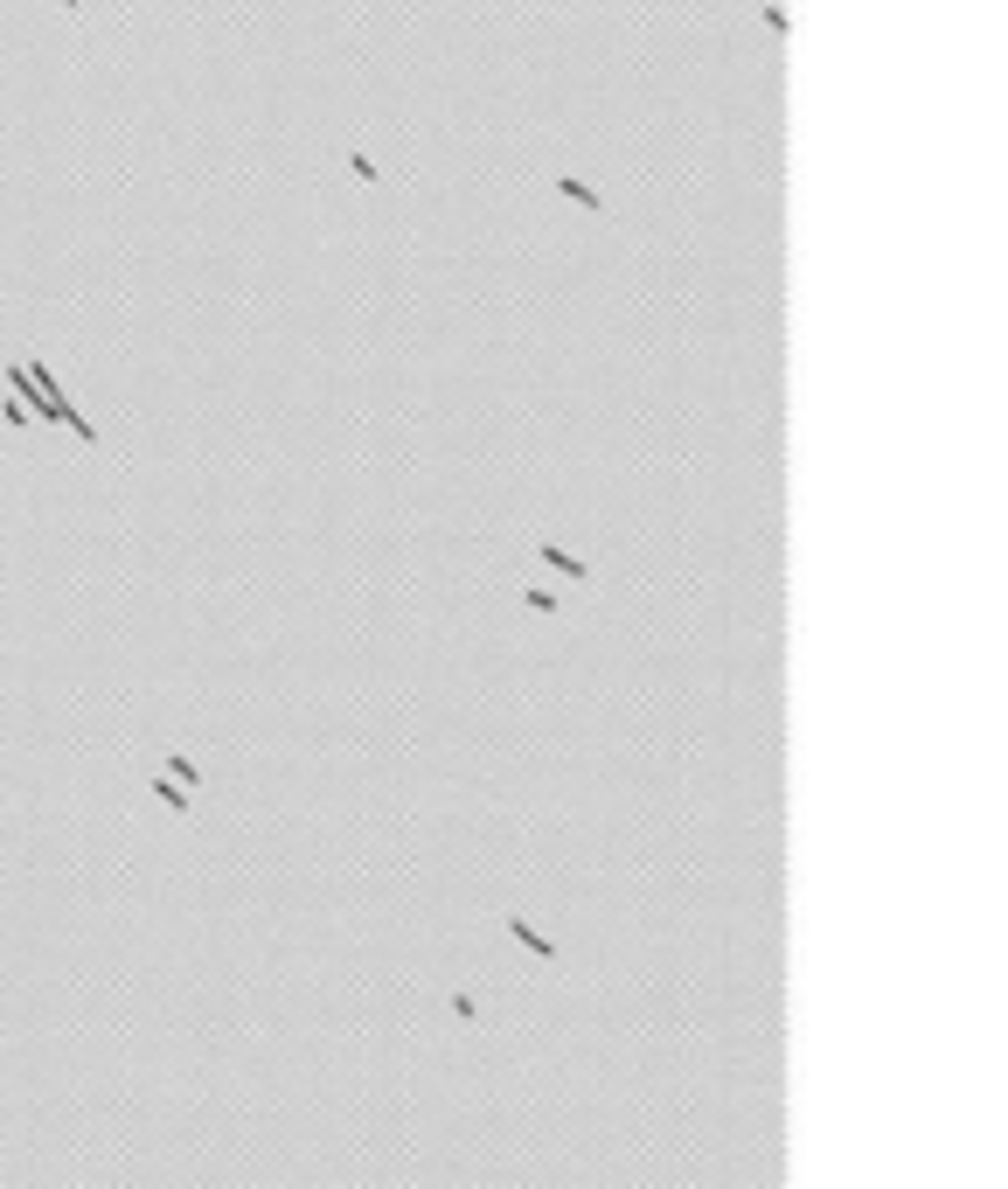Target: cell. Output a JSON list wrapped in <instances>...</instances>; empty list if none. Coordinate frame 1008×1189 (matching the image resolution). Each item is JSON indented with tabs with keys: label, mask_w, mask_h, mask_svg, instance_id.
Masks as SVG:
<instances>
[{
	"label": "cell",
	"mask_w": 1008,
	"mask_h": 1189,
	"mask_svg": "<svg viewBox=\"0 0 1008 1189\" xmlns=\"http://www.w3.org/2000/svg\"><path fill=\"white\" fill-rule=\"evenodd\" d=\"M154 793H161V800H168L175 814H188V807H195V800H188V786L175 779V772H154Z\"/></svg>",
	"instance_id": "cell-1"
},
{
	"label": "cell",
	"mask_w": 1008,
	"mask_h": 1189,
	"mask_svg": "<svg viewBox=\"0 0 1008 1189\" xmlns=\"http://www.w3.org/2000/svg\"><path fill=\"white\" fill-rule=\"evenodd\" d=\"M543 563L563 570V577H591V563H584V556H570V549H556V543H543Z\"/></svg>",
	"instance_id": "cell-2"
},
{
	"label": "cell",
	"mask_w": 1008,
	"mask_h": 1189,
	"mask_svg": "<svg viewBox=\"0 0 1008 1189\" xmlns=\"http://www.w3.org/2000/svg\"><path fill=\"white\" fill-rule=\"evenodd\" d=\"M508 932H515V939H522V946H529L536 960H556V946H550V939H543V932H536V925H522V918H508Z\"/></svg>",
	"instance_id": "cell-3"
},
{
	"label": "cell",
	"mask_w": 1008,
	"mask_h": 1189,
	"mask_svg": "<svg viewBox=\"0 0 1008 1189\" xmlns=\"http://www.w3.org/2000/svg\"><path fill=\"white\" fill-rule=\"evenodd\" d=\"M556 195H570L577 209H605V202H598V188H584L577 175H556Z\"/></svg>",
	"instance_id": "cell-4"
},
{
	"label": "cell",
	"mask_w": 1008,
	"mask_h": 1189,
	"mask_svg": "<svg viewBox=\"0 0 1008 1189\" xmlns=\"http://www.w3.org/2000/svg\"><path fill=\"white\" fill-rule=\"evenodd\" d=\"M348 168H355V182H368V188L382 182V175H375V161H368V154H348Z\"/></svg>",
	"instance_id": "cell-5"
},
{
	"label": "cell",
	"mask_w": 1008,
	"mask_h": 1189,
	"mask_svg": "<svg viewBox=\"0 0 1008 1189\" xmlns=\"http://www.w3.org/2000/svg\"><path fill=\"white\" fill-rule=\"evenodd\" d=\"M63 14H70V21H77V14H84V0H63Z\"/></svg>",
	"instance_id": "cell-6"
}]
</instances>
